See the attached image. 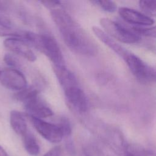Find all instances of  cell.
Segmentation results:
<instances>
[{
    "label": "cell",
    "instance_id": "6da1fadb",
    "mask_svg": "<svg viewBox=\"0 0 156 156\" xmlns=\"http://www.w3.org/2000/svg\"><path fill=\"white\" fill-rule=\"evenodd\" d=\"M50 13L65 44L70 50L86 55L96 54L95 44L66 12L55 8L51 10Z\"/></svg>",
    "mask_w": 156,
    "mask_h": 156
},
{
    "label": "cell",
    "instance_id": "7a4b0ae2",
    "mask_svg": "<svg viewBox=\"0 0 156 156\" xmlns=\"http://www.w3.org/2000/svg\"><path fill=\"white\" fill-rule=\"evenodd\" d=\"M21 38L29 46L34 47L46 55L54 66L65 65L62 52L57 42L52 37L30 31H23Z\"/></svg>",
    "mask_w": 156,
    "mask_h": 156
},
{
    "label": "cell",
    "instance_id": "3957f363",
    "mask_svg": "<svg viewBox=\"0 0 156 156\" xmlns=\"http://www.w3.org/2000/svg\"><path fill=\"white\" fill-rule=\"evenodd\" d=\"M130 71L141 83H151L155 82V71L142 59L130 52L124 59Z\"/></svg>",
    "mask_w": 156,
    "mask_h": 156
},
{
    "label": "cell",
    "instance_id": "277c9868",
    "mask_svg": "<svg viewBox=\"0 0 156 156\" xmlns=\"http://www.w3.org/2000/svg\"><path fill=\"white\" fill-rule=\"evenodd\" d=\"M100 24L106 34L121 43L132 44L140 40V37L132 30L109 18H101Z\"/></svg>",
    "mask_w": 156,
    "mask_h": 156
},
{
    "label": "cell",
    "instance_id": "5b68a950",
    "mask_svg": "<svg viewBox=\"0 0 156 156\" xmlns=\"http://www.w3.org/2000/svg\"><path fill=\"white\" fill-rule=\"evenodd\" d=\"M27 116L35 130L45 140L52 143H58L62 140L63 133L56 124L51 123L32 116Z\"/></svg>",
    "mask_w": 156,
    "mask_h": 156
},
{
    "label": "cell",
    "instance_id": "8992f818",
    "mask_svg": "<svg viewBox=\"0 0 156 156\" xmlns=\"http://www.w3.org/2000/svg\"><path fill=\"white\" fill-rule=\"evenodd\" d=\"M0 83L6 88L18 91L27 85L24 75L18 69L12 68L0 69Z\"/></svg>",
    "mask_w": 156,
    "mask_h": 156
},
{
    "label": "cell",
    "instance_id": "52a82bcc",
    "mask_svg": "<svg viewBox=\"0 0 156 156\" xmlns=\"http://www.w3.org/2000/svg\"><path fill=\"white\" fill-rule=\"evenodd\" d=\"M64 91L66 101L69 107L80 113L87 110L88 99L81 88L75 86L67 88Z\"/></svg>",
    "mask_w": 156,
    "mask_h": 156
},
{
    "label": "cell",
    "instance_id": "ba28073f",
    "mask_svg": "<svg viewBox=\"0 0 156 156\" xmlns=\"http://www.w3.org/2000/svg\"><path fill=\"white\" fill-rule=\"evenodd\" d=\"M5 48L30 62H34L37 56L30 46L22 38L18 37H8L3 41Z\"/></svg>",
    "mask_w": 156,
    "mask_h": 156
},
{
    "label": "cell",
    "instance_id": "9c48e42d",
    "mask_svg": "<svg viewBox=\"0 0 156 156\" xmlns=\"http://www.w3.org/2000/svg\"><path fill=\"white\" fill-rule=\"evenodd\" d=\"M27 115L42 119L51 117L53 112L38 95L32 98L24 103Z\"/></svg>",
    "mask_w": 156,
    "mask_h": 156
},
{
    "label": "cell",
    "instance_id": "30bf717a",
    "mask_svg": "<svg viewBox=\"0 0 156 156\" xmlns=\"http://www.w3.org/2000/svg\"><path fill=\"white\" fill-rule=\"evenodd\" d=\"M118 13L124 21L135 26H149L154 23L151 17L132 9L120 7Z\"/></svg>",
    "mask_w": 156,
    "mask_h": 156
},
{
    "label": "cell",
    "instance_id": "8fae6325",
    "mask_svg": "<svg viewBox=\"0 0 156 156\" xmlns=\"http://www.w3.org/2000/svg\"><path fill=\"white\" fill-rule=\"evenodd\" d=\"M92 30L94 35L104 43L109 48L113 50L116 54L122 57L124 60L130 53L129 51L126 50L121 45L118 44L113 38L106 34L103 30L97 26H93Z\"/></svg>",
    "mask_w": 156,
    "mask_h": 156
},
{
    "label": "cell",
    "instance_id": "7c38bea8",
    "mask_svg": "<svg viewBox=\"0 0 156 156\" xmlns=\"http://www.w3.org/2000/svg\"><path fill=\"white\" fill-rule=\"evenodd\" d=\"M54 71L58 82L65 90L70 87L77 86V81L74 74L70 71L65 65L54 66Z\"/></svg>",
    "mask_w": 156,
    "mask_h": 156
},
{
    "label": "cell",
    "instance_id": "4fadbf2b",
    "mask_svg": "<svg viewBox=\"0 0 156 156\" xmlns=\"http://www.w3.org/2000/svg\"><path fill=\"white\" fill-rule=\"evenodd\" d=\"M10 123L13 131L21 136L28 130L25 116L21 112L18 110L10 112Z\"/></svg>",
    "mask_w": 156,
    "mask_h": 156
},
{
    "label": "cell",
    "instance_id": "5bb4252c",
    "mask_svg": "<svg viewBox=\"0 0 156 156\" xmlns=\"http://www.w3.org/2000/svg\"><path fill=\"white\" fill-rule=\"evenodd\" d=\"M22 137L23 145L26 152L30 155H37L40 152V146L34 135L27 130Z\"/></svg>",
    "mask_w": 156,
    "mask_h": 156
},
{
    "label": "cell",
    "instance_id": "9a60e30c",
    "mask_svg": "<svg viewBox=\"0 0 156 156\" xmlns=\"http://www.w3.org/2000/svg\"><path fill=\"white\" fill-rule=\"evenodd\" d=\"M125 156H155V152L138 144H129L124 148Z\"/></svg>",
    "mask_w": 156,
    "mask_h": 156
},
{
    "label": "cell",
    "instance_id": "2e32d148",
    "mask_svg": "<svg viewBox=\"0 0 156 156\" xmlns=\"http://www.w3.org/2000/svg\"><path fill=\"white\" fill-rule=\"evenodd\" d=\"M23 31L15 29L7 20L0 18V36L21 38Z\"/></svg>",
    "mask_w": 156,
    "mask_h": 156
},
{
    "label": "cell",
    "instance_id": "e0dca14e",
    "mask_svg": "<svg viewBox=\"0 0 156 156\" xmlns=\"http://www.w3.org/2000/svg\"><path fill=\"white\" fill-rule=\"evenodd\" d=\"M38 95V90L34 87L30 86L26 87L23 90L19 91L14 95V98L18 101L23 102V104L27 101L29 100L33 97Z\"/></svg>",
    "mask_w": 156,
    "mask_h": 156
},
{
    "label": "cell",
    "instance_id": "ac0fdd59",
    "mask_svg": "<svg viewBox=\"0 0 156 156\" xmlns=\"http://www.w3.org/2000/svg\"><path fill=\"white\" fill-rule=\"evenodd\" d=\"M139 6L144 14L151 17L156 14V1L143 0L139 1Z\"/></svg>",
    "mask_w": 156,
    "mask_h": 156
},
{
    "label": "cell",
    "instance_id": "d6986e66",
    "mask_svg": "<svg viewBox=\"0 0 156 156\" xmlns=\"http://www.w3.org/2000/svg\"><path fill=\"white\" fill-rule=\"evenodd\" d=\"M132 30L140 37L141 35L143 36L155 38L156 35V29L155 26L151 27H148L147 26H134L132 27Z\"/></svg>",
    "mask_w": 156,
    "mask_h": 156
},
{
    "label": "cell",
    "instance_id": "ffe728a7",
    "mask_svg": "<svg viewBox=\"0 0 156 156\" xmlns=\"http://www.w3.org/2000/svg\"><path fill=\"white\" fill-rule=\"evenodd\" d=\"M60 129L61 130L63 137L64 136H69L71 135L72 132V129L71 124L69 120L65 117H62L60 118L57 124H56Z\"/></svg>",
    "mask_w": 156,
    "mask_h": 156
},
{
    "label": "cell",
    "instance_id": "44dd1931",
    "mask_svg": "<svg viewBox=\"0 0 156 156\" xmlns=\"http://www.w3.org/2000/svg\"><path fill=\"white\" fill-rule=\"evenodd\" d=\"M93 2L96 3L102 9L107 12H114L117 9L116 3L112 1H93Z\"/></svg>",
    "mask_w": 156,
    "mask_h": 156
},
{
    "label": "cell",
    "instance_id": "7402d4cb",
    "mask_svg": "<svg viewBox=\"0 0 156 156\" xmlns=\"http://www.w3.org/2000/svg\"><path fill=\"white\" fill-rule=\"evenodd\" d=\"M4 60L7 65L10 66L12 68L17 69L20 66V63L18 60L13 55L10 54H6L4 57Z\"/></svg>",
    "mask_w": 156,
    "mask_h": 156
},
{
    "label": "cell",
    "instance_id": "603a6c76",
    "mask_svg": "<svg viewBox=\"0 0 156 156\" xmlns=\"http://www.w3.org/2000/svg\"><path fill=\"white\" fill-rule=\"evenodd\" d=\"M41 3L46 8L52 10L58 8L61 2L60 1H41Z\"/></svg>",
    "mask_w": 156,
    "mask_h": 156
},
{
    "label": "cell",
    "instance_id": "cb8c5ba5",
    "mask_svg": "<svg viewBox=\"0 0 156 156\" xmlns=\"http://www.w3.org/2000/svg\"><path fill=\"white\" fill-rule=\"evenodd\" d=\"M61 153V147L55 146L48 151L43 156H60Z\"/></svg>",
    "mask_w": 156,
    "mask_h": 156
},
{
    "label": "cell",
    "instance_id": "d4e9b609",
    "mask_svg": "<svg viewBox=\"0 0 156 156\" xmlns=\"http://www.w3.org/2000/svg\"><path fill=\"white\" fill-rule=\"evenodd\" d=\"M7 8V4L5 1H0V10L3 11L5 10Z\"/></svg>",
    "mask_w": 156,
    "mask_h": 156
},
{
    "label": "cell",
    "instance_id": "484cf974",
    "mask_svg": "<svg viewBox=\"0 0 156 156\" xmlns=\"http://www.w3.org/2000/svg\"><path fill=\"white\" fill-rule=\"evenodd\" d=\"M0 156H9L2 146L0 145Z\"/></svg>",
    "mask_w": 156,
    "mask_h": 156
},
{
    "label": "cell",
    "instance_id": "4316f807",
    "mask_svg": "<svg viewBox=\"0 0 156 156\" xmlns=\"http://www.w3.org/2000/svg\"><path fill=\"white\" fill-rule=\"evenodd\" d=\"M86 156H92V155H86Z\"/></svg>",
    "mask_w": 156,
    "mask_h": 156
}]
</instances>
